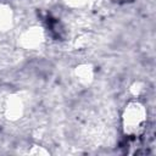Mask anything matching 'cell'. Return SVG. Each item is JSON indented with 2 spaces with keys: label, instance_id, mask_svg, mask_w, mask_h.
Returning a JSON list of instances; mask_svg holds the SVG:
<instances>
[{
  "label": "cell",
  "instance_id": "cell-1",
  "mask_svg": "<svg viewBox=\"0 0 156 156\" xmlns=\"http://www.w3.org/2000/svg\"><path fill=\"white\" fill-rule=\"evenodd\" d=\"M126 119V129L128 133H134L139 128H141V124L144 122V111L140 105L134 104L129 106L127 115L124 116Z\"/></svg>",
  "mask_w": 156,
  "mask_h": 156
}]
</instances>
